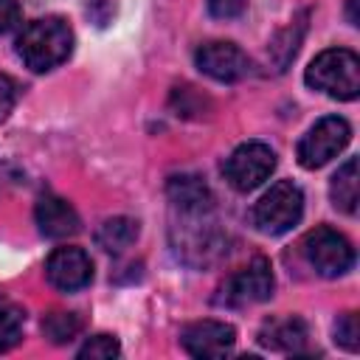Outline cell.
<instances>
[{
  "label": "cell",
  "instance_id": "obj_1",
  "mask_svg": "<svg viewBox=\"0 0 360 360\" xmlns=\"http://www.w3.org/2000/svg\"><path fill=\"white\" fill-rule=\"evenodd\" d=\"M17 56L25 62V68L45 73L62 65L73 51V31L62 17H42L22 25L17 34Z\"/></svg>",
  "mask_w": 360,
  "mask_h": 360
},
{
  "label": "cell",
  "instance_id": "obj_2",
  "mask_svg": "<svg viewBox=\"0 0 360 360\" xmlns=\"http://www.w3.org/2000/svg\"><path fill=\"white\" fill-rule=\"evenodd\" d=\"M304 82L338 101H354L360 96V59L349 48H326L309 62Z\"/></svg>",
  "mask_w": 360,
  "mask_h": 360
},
{
  "label": "cell",
  "instance_id": "obj_3",
  "mask_svg": "<svg viewBox=\"0 0 360 360\" xmlns=\"http://www.w3.org/2000/svg\"><path fill=\"white\" fill-rule=\"evenodd\" d=\"M304 214V191L292 180H276L253 205L250 219L256 231L267 236H281L301 222Z\"/></svg>",
  "mask_w": 360,
  "mask_h": 360
},
{
  "label": "cell",
  "instance_id": "obj_4",
  "mask_svg": "<svg viewBox=\"0 0 360 360\" xmlns=\"http://www.w3.org/2000/svg\"><path fill=\"white\" fill-rule=\"evenodd\" d=\"M349 141H352L349 121L343 115H323L304 132V138L298 141L295 158L304 169H321L323 163L338 158Z\"/></svg>",
  "mask_w": 360,
  "mask_h": 360
},
{
  "label": "cell",
  "instance_id": "obj_5",
  "mask_svg": "<svg viewBox=\"0 0 360 360\" xmlns=\"http://www.w3.org/2000/svg\"><path fill=\"white\" fill-rule=\"evenodd\" d=\"M304 256L315 267V273L323 276V278L343 276V273H349L354 267L352 242L340 231H335L329 225H318L315 231H309L304 236Z\"/></svg>",
  "mask_w": 360,
  "mask_h": 360
},
{
  "label": "cell",
  "instance_id": "obj_6",
  "mask_svg": "<svg viewBox=\"0 0 360 360\" xmlns=\"http://www.w3.org/2000/svg\"><path fill=\"white\" fill-rule=\"evenodd\" d=\"M270 295H273V267L267 259L256 256L242 270L225 278L214 301L219 307H248V304H262Z\"/></svg>",
  "mask_w": 360,
  "mask_h": 360
},
{
  "label": "cell",
  "instance_id": "obj_7",
  "mask_svg": "<svg viewBox=\"0 0 360 360\" xmlns=\"http://www.w3.org/2000/svg\"><path fill=\"white\" fill-rule=\"evenodd\" d=\"M273 169H276V152L262 141L239 143L222 166L225 180L236 191H253L256 186H262L273 174Z\"/></svg>",
  "mask_w": 360,
  "mask_h": 360
},
{
  "label": "cell",
  "instance_id": "obj_8",
  "mask_svg": "<svg viewBox=\"0 0 360 360\" xmlns=\"http://www.w3.org/2000/svg\"><path fill=\"white\" fill-rule=\"evenodd\" d=\"M194 65L214 82H239L250 73V59L248 53L233 45V42H222V39H214V42H205L197 48L194 53Z\"/></svg>",
  "mask_w": 360,
  "mask_h": 360
},
{
  "label": "cell",
  "instance_id": "obj_9",
  "mask_svg": "<svg viewBox=\"0 0 360 360\" xmlns=\"http://www.w3.org/2000/svg\"><path fill=\"white\" fill-rule=\"evenodd\" d=\"M45 276L51 287L62 292H79L93 281V262L82 248H56L45 262Z\"/></svg>",
  "mask_w": 360,
  "mask_h": 360
},
{
  "label": "cell",
  "instance_id": "obj_10",
  "mask_svg": "<svg viewBox=\"0 0 360 360\" xmlns=\"http://www.w3.org/2000/svg\"><path fill=\"white\" fill-rule=\"evenodd\" d=\"M180 343L183 349L191 354V357H225L231 354L233 343H236V329L225 321H194L183 329L180 335Z\"/></svg>",
  "mask_w": 360,
  "mask_h": 360
},
{
  "label": "cell",
  "instance_id": "obj_11",
  "mask_svg": "<svg viewBox=\"0 0 360 360\" xmlns=\"http://www.w3.org/2000/svg\"><path fill=\"white\" fill-rule=\"evenodd\" d=\"M34 219L39 225V233L48 239H68V236L79 233V228H82L76 208L56 194H42L37 200Z\"/></svg>",
  "mask_w": 360,
  "mask_h": 360
},
{
  "label": "cell",
  "instance_id": "obj_12",
  "mask_svg": "<svg viewBox=\"0 0 360 360\" xmlns=\"http://www.w3.org/2000/svg\"><path fill=\"white\" fill-rule=\"evenodd\" d=\"M307 340H309V329L301 318L295 315H287V318H270L264 321V326L259 329V343L267 346V349H276V352H290V354H298L307 349Z\"/></svg>",
  "mask_w": 360,
  "mask_h": 360
},
{
  "label": "cell",
  "instance_id": "obj_13",
  "mask_svg": "<svg viewBox=\"0 0 360 360\" xmlns=\"http://www.w3.org/2000/svg\"><path fill=\"white\" fill-rule=\"evenodd\" d=\"M166 194H169V202H172L177 211H183V214L211 211V208H214L211 188H208V186L202 183V177H197V174H174V177H169Z\"/></svg>",
  "mask_w": 360,
  "mask_h": 360
},
{
  "label": "cell",
  "instance_id": "obj_14",
  "mask_svg": "<svg viewBox=\"0 0 360 360\" xmlns=\"http://www.w3.org/2000/svg\"><path fill=\"white\" fill-rule=\"evenodd\" d=\"M329 197L332 205L349 217L357 214V202H360V174H357V158H349L329 183Z\"/></svg>",
  "mask_w": 360,
  "mask_h": 360
},
{
  "label": "cell",
  "instance_id": "obj_15",
  "mask_svg": "<svg viewBox=\"0 0 360 360\" xmlns=\"http://www.w3.org/2000/svg\"><path fill=\"white\" fill-rule=\"evenodd\" d=\"M135 239H138V222L129 219V217L104 219L101 228L96 231V242H98V248H104L107 253H124Z\"/></svg>",
  "mask_w": 360,
  "mask_h": 360
},
{
  "label": "cell",
  "instance_id": "obj_16",
  "mask_svg": "<svg viewBox=\"0 0 360 360\" xmlns=\"http://www.w3.org/2000/svg\"><path fill=\"white\" fill-rule=\"evenodd\" d=\"M79 332H82V318H79L76 312L53 309V312H48V315L42 318V335H45L51 343H56V346L70 343Z\"/></svg>",
  "mask_w": 360,
  "mask_h": 360
},
{
  "label": "cell",
  "instance_id": "obj_17",
  "mask_svg": "<svg viewBox=\"0 0 360 360\" xmlns=\"http://www.w3.org/2000/svg\"><path fill=\"white\" fill-rule=\"evenodd\" d=\"M22 329H25V312L11 304L0 307V354L22 340Z\"/></svg>",
  "mask_w": 360,
  "mask_h": 360
},
{
  "label": "cell",
  "instance_id": "obj_18",
  "mask_svg": "<svg viewBox=\"0 0 360 360\" xmlns=\"http://www.w3.org/2000/svg\"><path fill=\"white\" fill-rule=\"evenodd\" d=\"M118 354H121V346H118V340L112 335H93L76 352L79 360H112Z\"/></svg>",
  "mask_w": 360,
  "mask_h": 360
},
{
  "label": "cell",
  "instance_id": "obj_19",
  "mask_svg": "<svg viewBox=\"0 0 360 360\" xmlns=\"http://www.w3.org/2000/svg\"><path fill=\"white\" fill-rule=\"evenodd\" d=\"M335 340L346 349V352H357L360 349V323H357V312H343L335 321Z\"/></svg>",
  "mask_w": 360,
  "mask_h": 360
},
{
  "label": "cell",
  "instance_id": "obj_20",
  "mask_svg": "<svg viewBox=\"0 0 360 360\" xmlns=\"http://www.w3.org/2000/svg\"><path fill=\"white\" fill-rule=\"evenodd\" d=\"M208 6V14L217 17V20H233L245 11L248 0H205Z\"/></svg>",
  "mask_w": 360,
  "mask_h": 360
},
{
  "label": "cell",
  "instance_id": "obj_21",
  "mask_svg": "<svg viewBox=\"0 0 360 360\" xmlns=\"http://www.w3.org/2000/svg\"><path fill=\"white\" fill-rule=\"evenodd\" d=\"M14 104H17V84H14L11 76L0 73V124L11 115Z\"/></svg>",
  "mask_w": 360,
  "mask_h": 360
},
{
  "label": "cell",
  "instance_id": "obj_22",
  "mask_svg": "<svg viewBox=\"0 0 360 360\" xmlns=\"http://www.w3.org/2000/svg\"><path fill=\"white\" fill-rule=\"evenodd\" d=\"M20 22V3L17 0H0V34H8Z\"/></svg>",
  "mask_w": 360,
  "mask_h": 360
},
{
  "label": "cell",
  "instance_id": "obj_23",
  "mask_svg": "<svg viewBox=\"0 0 360 360\" xmlns=\"http://www.w3.org/2000/svg\"><path fill=\"white\" fill-rule=\"evenodd\" d=\"M354 6H357V0H349V22H352V25H357V14H354Z\"/></svg>",
  "mask_w": 360,
  "mask_h": 360
}]
</instances>
